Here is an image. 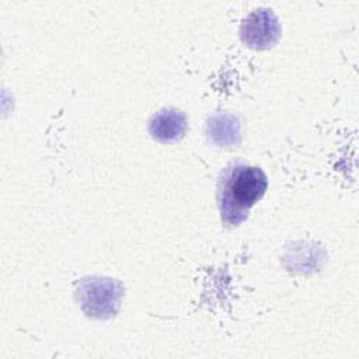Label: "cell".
I'll return each instance as SVG.
<instances>
[{"label":"cell","mask_w":359,"mask_h":359,"mask_svg":"<svg viewBox=\"0 0 359 359\" xmlns=\"http://www.w3.org/2000/svg\"><path fill=\"white\" fill-rule=\"evenodd\" d=\"M208 135L219 146H234L240 142V123L236 116L216 114L208 122Z\"/></svg>","instance_id":"5b68a950"},{"label":"cell","mask_w":359,"mask_h":359,"mask_svg":"<svg viewBox=\"0 0 359 359\" xmlns=\"http://www.w3.org/2000/svg\"><path fill=\"white\" fill-rule=\"evenodd\" d=\"M280 31V22L275 13L269 8H258L243 20L240 35L247 46L264 50L278 42Z\"/></svg>","instance_id":"3957f363"},{"label":"cell","mask_w":359,"mask_h":359,"mask_svg":"<svg viewBox=\"0 0 359 359\" xmlns=\"http://www.w3.org/2000/svg\"><path fill=\"white\" fill-rule=\"evenodd\" d=\"M122 294V285L108 278L83 279L77 289V299L83 311L94 318H109L114 316L118 311Z\"/></svg>","instance_id":"7a4b0ae2"},{"label":"cell","mask_w":359,"mask_h":359,"mask_svg":"<svg viewBox=\"0 0 359 359\" xmlns=\"http://www.w3.org/2000/svg\"><path fill=\"white\" fill-rule=\"evenodd\" d=\"M149 130L153 139L161 143H174L180 140L187 130V116L177 108H164L153 115Z\"/></svg>","instance_id":"277c9868"},{"label":"cell","mask_w":359,"mask_h":359,"mask_svg":"<svg viewBox=\"0 0 359 359\" xmlns=\"http://www.w3.org/2000/svg\"><path fill=\"white\" fill-rule=\"evenodd\" d=\"M268 187L265 172L252 165L236 164L227 168L219 181V209L222 220L237 226L248 216L250 209L258 202Z\"/></svg>","instance_id":"6da1fadb"}]
</instances>
